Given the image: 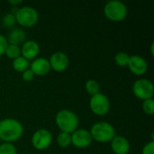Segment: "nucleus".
<instances>
[{"label": "nucleus", "instance_id": "1", "mask_svg": "<svg viewBox=\"0 0 154 154\" xmlns=\"http://www.w3.org/2000/svg\"><path fill=\"white\" fill-rule=\"evenodd\" d=\"M23 134L22 123L14 118L0 120V140L4 143H12L19 140Z\"/></svg>", "mask_w": 154, "mask_h": 154}, {"label": "nucleus", "instance_id": "2", "mask_svg": "<svg viewBox=\"0 0 154 154\" xmlns=\"http://www.w3.org/2000/svg\"><path fill=\"white\" fill-rule=\"evenodd\" d=\"M55 123L60 132L71 134L78 129L79 120L78 116L73 111L69 109H61L55 116Z\"/></svg>", "mask_w": 154, "mask_h": 154}, {"label": "nucleus", "instance_id": "3", "mask_svg": "<svg viewBox=\"0 0 154 154\" xmlns=\"http://www.w3.org/2000/svg\"><path fill=\"white\" fill-rule=\"evenodd\" d=\"M89 133L92 140L97 143H109L116 136V130L114 126L108 122H97L94 124Z\"/></svg>", "mask_w": 154, "mask_h": 154}, {"label": "nucleus", "instance_id": "4", "mask_svg": "<svg viewBox=\"0 0 154 154\" xmlns=\"http://www.w3.org/2000/svg\"><path fill=\"white\" fill-rule=\"evenodd\" d=\"M127 6L119 0H111L104 7V14L112 22H122L127 16Z\"/></svg>", "mask_w": 154, "mask_h": 154}, {"label": "nucleus", "instance_id": "5", "mask_svg": "<svg viewBox=\"0 0 154 154\" xmlns=\"http://www.w3.org/2000/svg\"><path fill=\"white\" fill-rule=\"evenodd\" d=\"M16 22L23 27L29 28L34 26L39 21V14L32 6L24 5L17 9L14 14Z\"/></svg>", "mask_w": 154, "mask_h": 154}, {"label": "nucleus", "instance_id": "6", "mask_svg": "<svg viewBox=\"0 0 154 154\" xmlns=\"http://www.w3.org/2000/svg\"><path fill=\"white\" fill-rule=\"evenodd\" d=\"M134 95L142 100L153 98L154 86L153 83L147 79H140L134 81L132 87Z\"/></svg>", "mask_w": 154, "mask_h": 154}, {"label": "nucleus", "instance_id": "7", "mask_svg": "<svg viewBox=\"0 0 154 154\" xmlns=\"http://www.w3.org/2000/svg\"><path fill=\"white\" fill-rule=\"evenodd\" d=\"M89 107L95 115L100 116H106L110 110L109 98L102 93H97L91 97L89 100Z\"/></svg>", "mask_w": 154, "mask_h": 154}, {"label": "nucleus", "instance_id": "8", "mask_svg": "<svg viewBox=\"0 0 154 154\" xmlns=\"http://www.w3.org/2000/svg\"><path fill=\"white\" fill-rule=\"evenodd\" d=\"M52 142L51 133L44 128L35 131L32 136V144L34 149L43 151L50 147Z\"/></svg>", "mask_w": 154, "mask_h": 154}, {"label": "nucleus", "instance_id": "9", "mask_svg": "<svg viewBox=\"0 0 154 154\" xmlns=\"http://www.w3.org/2000/svg\"><path fill=\"white\" fill-rule=\"evenodd\" d=\"M71 144L79 149H84L88 147L92 143V137L88 130L77 129L71 134Z\"/></svg>", "mask_w": 154, "mask_h": 154}, {"label": "nucleus", "instance_id": "10", "mask_svg": "<svg viewBox=\"0 0 154 154\" xmlns=\"http://www.w3.org/2000/svg\"><path fill=\"white\" fill-rule=\"evenodd\" d=\"M127 67L133 74L136 76H143L148 70V62L140 55H132L130 56Z\"/></svg>", "mask_w": 154, "mask_h": 154}, {"label": "nucleus", "instance_id": "11", "mask_svg": "<svg viewBox=\"0 0 154 154\" xmlns=\"http://www.w3.org/2000/svg\"><path fill=\"white\" fill-rule=\"evenodd\" d=\"M51 69L56 72H62L67 69L69 64V57L66 53L61 51L54 52L51 55L49 60Z\"/></svg>", "mask_w": 154, "mask_h": 154}, {"label": "nucleus", "instance_id": "12", "mask_svg": "<svg viewBox=\"0 0 154 154\" xmlns=\"http://www.w3.org/2000/svg\"><path fill=\"white\" fill-rule=\"evenodd\" d=\"M21 49V56L26 59L27 60H34L37 58L40 52V46L36 41L28 40L25 41L23 44Z\"/></svg>", "mask_w": 154, "mask_h": 154}, {"label": "nucleus", "instance_id": "13", "mask_svg": "<svg viewBox=\"0 0 154 154\" xmlns=\"http://www.w3.org/2000/svg\"><path fill=\"white\" fill-rule=\"evenodd\" d=\"M111 143V149L116 154H128L130 152V143L129 141L122 136V135H116Z\"/></svg>", "mask_w": 154, "mask_h": 154}, {"label": "nucleus", "instance_id": "14", "mask_svg": "<svg viewBox=\"0 0 154 154\" xmlns=\"http://www.w3.org/2000/svg\"><path fill=\"white\" fill-rule=\"evenodd\" d=\"M34 76H45L50 72L51 65L48 60L45 58H36L34 59L31 63V69H30Z\"/></svg>", "mask_w": 154, "mask_h": 154}, {"label": "nucleus", "instance_id": "15", "mask_svg": "<svg viewBox=\"0 0 154 154\" xmlns=\"http://www.w3.org/2000/svg\"><path fill=\"white\" fill-rule=\"evenodd\" d=\"M6 40L8 44L19 46L26 41V32L21 28H14L9 32Z\"/></svg>", "mask_w": 154, "mask_h": 154}, {"label": "nucleus", "instance_id": "16", "mask_svg": "<svg viewBox=\"0 0 154 154\" xmlns=\"http://www.w3.org/2000/svg\"><path fill=\"white\" fill-rule=\"evenodd\" d=\"M29 67V60L24 59L22 56H19L18 58L13 60V68L17 72H23L26 70Z\"/></svg>", "mask_w": 154, "mask_h": 154}, {"label": "nucleus", "instance_id": "17", "mask_svg": "<svg viewBox=\"0 0 154 154\" xmlns=\"http://www.w3.org/2000/svg\"><path fill=\"white\" fill-rule=\"evenodd\" d=\"M85 88H86L87 93L88 95H90L91 97L97 93H100L99 83L97 82L95 79H88L85 84Z\"/></svg>", "mask_w": 154, "mask_h": 154}, {"label": "nucleus", "instance_id": "18", "mask_svg": "<svg viewBox=\"0 0 154 154\" xmlns=\"http://www.w3.org/2000/svg\"><path fill=\"white\" fill-rule=\"evenodd\" d=\"M57 143L61 148L69 147L71 144V135L69 134L60 132L57 136Z\"/></svg>", "mask_w": 154, "mask_h": 154}, {"label": "nucleus", "instance_id": "19", "mask_svg": "<svg viewBox=\"0 0 154 154\" xmlns=\"http://www.w3.org/2000/svg\"><path fill=\"white\" fill-rule=\"evenodd\" d=\"M130 55L125 51H120L116 54L115 56V62L119 67H127L129 62Z\"/></svg>", "mask_w": 154, "mask_h": 154}, {"label": "nucleus", "instance_id": "20", "mask_svg": "<svg viewBox=\"0 0 154 154\" xmlns=\"http://www.w3.org/2000/svg\"><path fill=\"white\" fill-rule=\"evenodd\" d=\"M5 54L6 55L7 58L14 60V59L18 58L19 56H21V49L17 45L8 44L6 49H5Z\"/></svg>", "mask_w": 154, "mask_h": 154}, {"label": "nucleus", "instance_id": "21", "mask_svg": "<svg viewBox=\"0 0 154 154\" xmlns=\"http://www.w3.org/2000/svg\"><path fill=\"white\" fill-rule=\"evenodd\" d=\"M16 23V20H15V16L14 14H12L11 12L9 13H6L3 18H2V24L5 28L6 29H11L14 26Z\"/></svg>", "mask_w": 154, "mask_h": 154}, {"label": "nucleus", "instance_id": "22", "mask_svg": "<svg viewBox=\"0 0 154 154\" xmlns=\"http://www.w3.org/2000/svg\"><path fill=\"white\" fill-rule=\"evenodd\" d=\"M0 154H17V150L13 143H3L0 144Z\"/></svg>", "mask_w": 154, "mask_h": 154}, {"label": "nucleus", "instance_id": "23", "mask_svg": "<svg viewBox=\"0 0 154 154\" xmlns=\"http://www.w3.org/2000/svg\"><path fill=\"white\" fill-rule=\"evenodd\" d=\"M143 110L148 116H152L154 114V100L153 98L143 100Z\"/></svg>", "mask_w": 154, "mask_h": 154}, {"label": "nucleus", "instance_id": "24", "mask_svg": "<svg viewBox=\"0 0 154 154\" xmlns=\"http://www.w3.org/2000/svg\"><path fill=\"white\" fill-rule=\"evenodd\" d=\"M142 154H154V141L152 140L143 146Z\"/></svg>", "mask_w": 154, "mask_h": 154}, {"label": "nucleus", "instance_id": "25", "mask_svg": "<svg viewBox=\"0 0 154 154\" xmlns=\"http://www.w3.org/2000/svg\"><path fill=\"white\" fill-rule=\"evenodd\" d=\"M7 45H8V42H7L6 38L3 34L0 33V57L5 54Z\"/></svg>", "mask_w": 154, "mask_h": 154}, {"label": "nucleus", "instance_id": "26", "mask_svg": "<svg viewBox=\"0 0 154 154\" xmlns=\"http://www.w3.org/2000/svg\"><path fill=\"white\" fill-rule=\"evenodd\" d=\"M22 79L26 82H30L34 79V74L32 73V71L31 69H27L26 70H24L22 73Z\"/></svg>", "mask_w": 154, "mask_h": 154}, {"label": "nucleus", "instance_id": "27", "mask_svg": "<svg viewBox=\"0 0 154 154\" xmlns=\"http://www.w3.org/2000/svg\"><path fill=\"white\" fill-rule=\"evenodd\" d=\"M22 3H23L22 0H9V1H8V4L12 5L13 7H16L17 5H21Z\"/></svg>", "mask_w": 154, "mask_h": 154}, {"label": "nucleus", "instance_id": "28", "mask_svg": "<svg viewBox=\"0 0 154 154\" xmlns=\"http://www.w3.org/2000/svg\"><path fill=\"white\" fill-rule=\"evenodd\" d=\"M151 52H152V55L153 56V42L151 45Z\"/></svg>", "mask_w": 154, "mask_h": 154}]
</instances>
